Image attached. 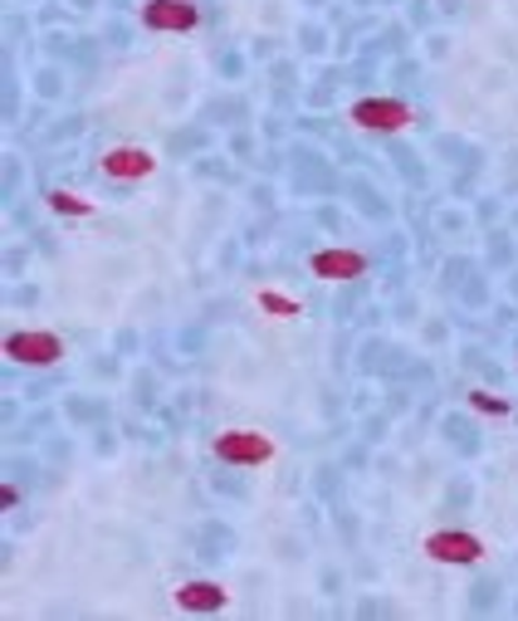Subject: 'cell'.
Wrapping results in <instances>:
<instances>
[{
  "label": "cell",
  "mask_w": 518,
  "mask_h": 621,
  "mask_svg": "<svg viewBox=\"0 0 518 621\" xmlns=\"http://www.w3.org/2000/svg\"><path fill=\"white\" fill-rule=\"evenodd\" d=\"M308 269H313L318 279L348 284V279H362V269H367V255H362V250H318V255H308Z\"/></svg>",
  "instance_id": "8992f818"
},
{
  "label": "cell",
  "mask_w": 518,
  "mask_h": 621,
  "mask_svg": "<svg viewBox=\"0 0 518 621\" xmlns=\"http://www.w3.org/2000/svg\"><path fill=\"white\" fill-rule=\"evenodd\" d=\"M215 455L225 465H264L274 455V441L264 431H220L215 435Z\"/></svg>",
  "instance_id": "7a4b0ae2"
},
{
  "label": "cell",
  "mask_w": 518,
  "mask_h": 621,
  "mask_svg": "<svg viewBox=\"0 0 518 621\" xmlns=\"http://www.w3.org/2000/svg\"><path fill=\"white\" fill-rule=\"evenodd\" d=\"M469 406H475V411H494V416H508V411H514V406H508L504 396H494V392H469Z\"/></svg>",
  "instance_id": "30bf717a"
},
{
  "label": "cell",
  "mask_w": 518,
  "mask_h": 621,
  "mask_svg": "<svg viewBox=\"0 0 518 621\" xmlns=\"http://www.w3.org/2000/svg\"><path fill=\"white\" fill-rule=\"evenodd\" d=\"M49 206H54L59 216H93V201L74 197V191H49Z\"/></svg>",
  "instance_id": "9c48e42d"
},
{
  "label": "cell",
  "mask_w": 518,
  "mask_h": 621,
  "mask_svg": "<svg viewBox=\"0 0 518 621\" xmlns=\"http://www.w3.org/2000/svg\"><path fill=\"white\" fill-rule=\"evenodd\" d=\"M260 304H264V308H274V314H299V299H283V294H269V289H264V294H260Z\"/></svg>",
  "instance_id": "8fae6325"
},
{
  "label": "cell",
  "mask_w": 518,
  "mask_h": 621,
  "mask_svg": "<svg viewBox=\"0 0 518 621\" xmlns=\"http://www.w3.org/2000/svg\"><path fill=\"white\" fill-rule=\"evenodd\" d=\"M426 558H435V562H479L484 558V543H479L475 533H430Z\"/></svg>",
  "instance_id": "52a82bcc"
},
{
  "label": "cell",
  "mask_w": 518,
  "mask_h": 621,
  "mask_svg": "<svg viewBox=\"0 0 518 621\" xmlns=\"http://www.w3.org/2000/svg\"><path fill=\"white\" fill-rule=\"evenodd\" d=\"M98 172H103L108 181H142L156 172V157L147 148H113V152H103Z\"/></svg>",
  "instance_id": "5b68a950"
},
{
  "label": "cell",
  "mask_w": 518,
  "mask_h": 621,
  "mask_svg": "<svg viewBox=\"0 0 518 621\" xmlns=\"http://www.w3.org/2000/svg\"><path fill=\"white\" fill-rule=\"evenodd\" d=\"M5 357L20 367H49L64 357V338L54 333H10L5 338Z\"/></svg>",
  "instance_id": "3957f363"
},
{
  "label": "cell",
  "mask_w": 518,
  "mask_h": 621,
  "mask_svg": "<svg viewBox=\"0 0 518 621\" xmlns=\"http://www.w3.org/2000/svg\"><path fill=\"white\" fill-rule=\"evenodd\" d=\"M142 25L147 30H195L201 25V5L195 0H147Z\"/></svg>",
  "instance_id": "277c9868"
},
{
  "label": "cell",
  "mask_w": 518,
  "mask_h": 621,
  "mask_svg": "<svg viewBox=\"0 0 518 621\" xmlns=\"http://www.w3.org/2000/svg\"><path fill=\"white\" fill-rule=\"evenodd\" d=\"M225 587L220 582H186L181 592H176V607H186V611H220L225 607Z\"/></svg>",
  "instance_id": "ba28073f"
},
{
  "label": "cell",
  "mask_w": 518,
  "mask_h": 621,
  "mask_svg": "<svg viewBox=\"0 0 518 621\" xmlns=\"http://www.w3.org/2000/svg\"><path fill=\"white\" fill-rule=\"evenodd\" d=\"M352 128L362 132H406L416 123V109L410 103H396V99H362L352 103Z\"/></svg>",
  "instance_id": "6da1fadb"
}]
</instances>
